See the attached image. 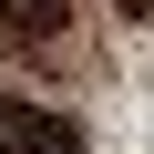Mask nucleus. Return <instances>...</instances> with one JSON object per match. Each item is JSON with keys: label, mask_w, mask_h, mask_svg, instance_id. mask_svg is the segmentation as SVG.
<instances>
[{"label": "nucleus", "mask_w": 154, "mask_h": 154, "mask_svg": "<svg viewBox=\"0 0 154 154\" xmlns=\"http://www.w3.org/2000/svg\"><path fill=\"white\" fill-rule=\"evenodd\" d=\"M0 154H82V134L62 113H41V103H11L0 113Z\"/></svg>", "instance_id": "nucleus-1"}, {"label": "nucleus", "mask_w": 154, "mask_h": 154, "mask_svg": "<svg viewBox=\"0 0 154 154\" xmlns=\"http://www.w3.org/2000/svg\"><path fill=\"white\" fill-rule=\"evenodd\" d=\"M62 21H72V0H0V41H11V51L62 41Z\"/></svg>", "instance_id": "nucleus-2"}, {"label": "nucleus", "mask_w": 154, "mask_h": 154, "mask_svg": "<svg viewBox=\"0 0 154 154\" xmlns=\"http://www.w3.org/2000/svg\"><path fill=\"white\" fill-rule=\"evenodd\" d=\"M123 21H154V0H123Z\"/></svg>", "instance_id": "nucleus-3"}]
</instances>
